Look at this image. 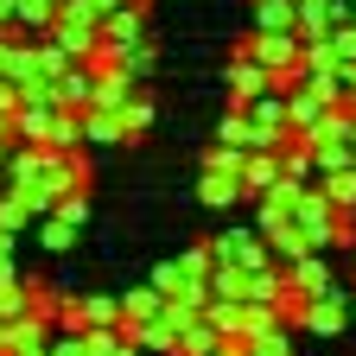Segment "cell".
<instances>
[{"label": "cell", "mask_w": 356, "mask_h": 356, "mask_svg": "<svg viewBox=\"0 0 356 356\" xmlns=\"http://www.w3.org/2000/svg\"><path fill=\"white\" fill-rule=\"evenodd\" d=\"M293 331H312V337H337V331H350V286H331V293L299 299Z\"/></svg>", "instance_id": "cell-1"}, {"label": "cell", "mask_w": 356, "mask_h": 356, "mask_svg": "<svg viewBox=\"0 0 356 356\" xmlns=\"http://www.w3.org/2000/svg\"><path fill=\"white\" fill-rule=\"evenodd\" d=\"M286 286H293L299 299H312V293H331V286H337V274H331V261H325V248H312V254L286 261Z\"/></svg>", "instance_id": "cell-2"}, {"label": "cell", "mask_w": 356, "mask_h": 356, "mask_svg": "<svg viewBox=\"0 0 356 356\" xmlns=\"http://www.w3.org/2000/svg\"><path fill=\"white\" fill-rule=\"evenodd\" d=\"M127 140H134V134H127L121 108H96V102L83 108V147H127Z\"/></svg>", "instance_id": "cell-3"}, {"label": "cell", "mask_w": 356, "mask_h": 356, "mask_svg": "<svg viewBox=\"0 0 356 356\" xmlns=\"http://www.w3.org/2000/svg\"><path fill=\"white\" fill-rule=\"evenodd\" d=\"M325 108H331V102H325L312 83H293V89H286V134H312Z\"/></svg>", "instance_id": "cell-4"}, {"label": "cell", "mask_w": 356, "mask_h": 356, "mask_svg": "<svg viewBox=\"0 0 356 356\" xmlns=\"http://www.w3.org/2000/svg\"><path fill=\"white\" fill-rule=\"evenodd\" d=\"M147 13H153V7H140V0H121L115 13H102V38H108V44H134V38H147Z\"/></svg>", "instance_id": "cell-5"}, {"label": "cell", "mask_w": 356, "mask_h": 356, "mask_svg": "<svg viewBox=\"0 0 356 356\" xmlns=\"http://www.w3.org/2000/svg\"><path fill=\"white\" fill-rule=\"evenodd\" d=\"M197 197H204V210H236V204H248L236 172H197Z\"/></svg>", "instance_id": "cell-6"}, {"label": "cell", "mask_w": 356, "mask_h": 356, "mask_svg": "<svg viewBox=\"0 0 356 356\" xmlns=\"http://www.w3.org/2000/svg\"><path fill=\"white\" fill-rule=\"evenodd\" d=\"M134 89H140V83H134L121 64H102V70H96V89H89V102H96V108H127Z\"/></svg>", "instance_id": "cell-7"}, {"label": "cell", "mask_w": 356, "mask_h": 356, "mask_svg": "<svg viewBox=\"0 0 356 356\" xmlns=\"http://www.w3.org/2000/svg\"><path fill=\"white\" fill-rule=\"evenodd\" d=\"M222 76H229V102L242 108L248 96H261V89H267V76H274V70H261L254 58H242V51H236V58H229V70H222Z\"/></svg>", "instance_id": "cell-8"}, {"label": "cell", "mask_w": 356, "mask_h": 356, "mask_svg": "<svg viewBox=\"0 0 356 356\" xmlns=\"http://www.w3.org/2000/svg\"><path fill=\"white\" fill-rule=\"evenodd\" d=\"M216 343H222V331H216V325L204 318V312H197L191 325H178V337H172V356H210Z\"/></svg>", "instance_id": "cell-9"}, {"label": "cell", "mask_w": 356, "mask_h": 356, "mask_svg": "<svg viewBox=\"0 0 356 356\" xmlns=\"http://www.w3.org/2000/svg\"><path fill=\"white\" fill-rule=\"evenodd\" d=\"M44 147H83V108H70V102H58L51 108V121H44Z\"/></svg>", "instance_id": "cell-10"}, {"label": "cell", "mask_w": 356, "mask_h": 356, "mask_svg": "<svg viewBox=\"0 0 356 356\" xmlns=\"http://www.w3.org/2000/svg\"><path fill=\"white\" fill-rule=\"evenodd\" d=\"M51 83H58V102H70V108H89V89H96V70H89V64H64Z\"/></svg>", "instance_id": "cell-11"}, {"label": "cell", "mask_w": 356, "mask_h": 356, "mask_svg": "<svg viewBox=\"0 0 356 356\" xmlns=\"http://www.w3.org/2000/svg\"><path fill=\"white\" fill-rule=\"evenodd\" d=\"M115 64H121L134 83H147L153 64H159V51H153V38H134V44H115Z\"/></svg>", "instance_id": "cell-12"}, {"label": "cell", "mask_w": 356, "mask_h": 356, "mask_svg": "<svg viewBox=\"0 0 356 356\" xmlns=\"http://www.w3.org/2000/svg\"><path fill=\"white\" fill-rule=\"evenodd\" d=\"M242 312H248V299H222V293L204 299V318H210L222 337H242Z\"/></svg>", "instance_id": "cell-13"}, {"label": "cell", "mask_w": 356, "mask_h": 356, "mask_svg": "<svg viewBox=\"0 0 356 356\" xmlns=\"http://www.w3.org/2000/svg\"><path fill=\"white\" fill-rule=\"evenodd\" d=\"M350 159H356V140H350V134H325V140H312V165H318V172H337Z\"/></svg>", "instance_id": "cell-14"}, {"label": "cell", "mask_w": 356, "mask_h": 356, "mask_svg": "<svg viewBox=\"0 0 356 356\" xmlns=\"http://www.w3.org/2000/svg\"><path fill=\"white\" fill-rule=\"evenodd\" d=\"M318 191L331 197V210H356V165H337V172H318Z\"/></svg>", "instance_id": "cell-15"}, {"label": "cell", "mask_w": 356, "mask_h": 356, "mask_svg": "<svg viewBox=\"0 0 356 356\" xmlns=\"http://www.w3.org/2000/svg\"><path fill=\"white\" fill-rule=\"evenodd\" d=\"M32 229H38V248H44V254H64V248L76 242V222H64V216H51V210L32 216Z\"/></svg>", "instance_id": "cell-16"}, {"label": "cell", "mask_w": 356, "mask_h": 356, "mask_svg": "<svg viewBox=\"0 0 356 356\" xmlns=\"http://www.w3.org/2000/svg\"><path fill=\"white\" fill-rule=\"evenodd\" d=\"M242 350H248V356H293V331H286V325H261V331L242 337Z\"/></svg>", "instance_id": "cell-17"}, {"label": "cell", "mask_w": 356, "mask_h": 356, "mask_svg": "<svg viewBox=\"0 0 356 356\" xmlns=\"http://www.w3.org/2000/svg\"><path fill=\"white\" fill-rule=\"evenodd\" d=\"M254 32H293V0H254Z\"/></svg>", "instance_id": "cell-18"}, {"label": "cell", "mask_w": 356, "mask_h": 356, "mask_svg": "<svg viewBox=\"0 0 356 356\" xmlns=\"http://www.w3.org/2000/svg\"><path fill=\"white\" fill-rule=\"evenodd\" d=\"M0 229H32V204L19 197V191H7V185H0Z\"/></svg>", "instance_id": "cell-19"}, {"label": "cell", "mask_w": 356, "mask_h": 356, "mask_svg": "<svg viewBox=\"0 0 356 356\" xmlns=\"http://www.w3.org/2000/svg\"><path fill=\"white\" fill-rule=\"evenodd\" d=\"M159 299H165L159 286H127V293H121V318H153Z\"/></svg>", "instance_id": "cell-20"}, {"label": "cell", "mask_w": 356, "mask_h": 356, "mask_svg": "<svg viewBox=\"0 0 356 356\" xmlns=\"http://www.w3.org/2000/svg\"><path fill=\"white\" fill-rule=\"evenodd\" d=\"M242 159H248V147H229V140H216V147L204 153V165H197V172H236V178H242Z\"/></svg>", "instance_id": "cell-21"}, {"label": "cell", "mask_w": 356, "mask_h": 356, "mask_svg": "<svg viewBox=\"0 0 356 356\" xmlns=\"http://www.w3.org/2000/svg\"><path fill=\"white\" fill-rule=\"evenodd\" d=\"M76 305H83L89 325H121V299H115V293H89V299H76Z\"/></svg>", "instance_id": "cell-22"}, {"label": "cell", "mask_w": 356, "mask_h": 356, "mask_svg": "<svg viewBox=\"0 0 356 356\" xmlns=\"http://www.w3.org/2000/svg\"><path fill=\"white\" fill-rule=\"evenodd\" d=\"M216 140H229V147H254V127H248V115L229 102V115L216 121Z\"/></svg>", "instance_id": "cell-23"}, {"label": "cell", "mask_w": 356, "mask_h": 356, "mask_svg": "<svg viewBox=\"0 0 356 356\" xmlns=\"http://www.w3.org/2000/svg\"><path fill=\"white\" fill-rule=\"evenodd\" d=\"M13 318H26V280L19 274L0 280V325H13Z\"/></svg>", "instance_id": "cell-24"}, {"label": "cell", "mask_w": 356, "mask_h": 356, "mask_svg": "<svg viewBox=\"0 0 356 356\" xmlns=\"http://www.w3.org/2000/svg\"><path fill=\"white\" fill-rule=\"evenodd\" d=\"M121 115H127V134H134V140H140V134L153 127V102L140 96V89H134V96H127V108H121Z\"/></svg>", "instance_id": "cell-25"}, {"label": "cell", "mask_w": 356, "mask_h": 356, "mask_svg": "<svg viewBox=\"0 0 356 356\" xmlns=\"http://www.w3.org/2000/svg\"><path fill=\"white\" fill-rule=\"evenodd\" d=\"M51 216H64V222H76V229H83V222H89V191H64V197L51 204Z\"/></svg>", "instance_id": "cell-26"}, {"label": "cell", "mask_w": 356, "mask_h": 356, "mask_svg": "<svg viewBox=\"0 0 356 356\" xmlns=\"http://www.w3.org/2000/svg\"><path fill=\"white\" fill-rule=\"evenodd\" d=\"M178 267H185V280H210V248H204V242L185 248V254H178Z\"/></svg>", "instance_id": "cell-27"}, {"label": "cell", "mask_w": 356, "mask_h": 356, "mask_svg": "<svg viewBox=\"0 0 356 356\" xmlns=\"http://www.w3.org/2000/svg\"><path fill=\"white\" fill-rule=\"evenodd\" d=\"M147 286H159V293H178V286H185V267H178V261H159Z\"/></svg>", "instance_id": "cell-28"}, {"label": "cell", "mask_w": 356, "mask_h": 356, "mask_svg": "<svg viewBox=\"0 0 356 356\" xmlns=\"http://www.w3.org/2000/svg\"><path fill=\"white\" fill-rule=\"evenodd\" d=\"M51 356H89L83 331H51Z\"/></svg>", "instance_id": "cell-29"}, {"label": "cell", "mask_w": 356, "mask_h": 356, "mask_svg": "<svg viewBox=\"0 0 356 356\" xmlns=\"http://www.w3.org/2000/svg\"><path fill=\"white\" fill-rule=\"evenodd\" d=\"M210 356H248V350H242V337H222V343H216Z\"/></svg>", "instance_id": "cell-30"}, {"label": "cell", "mask_w": 356, "mask_h": 356, "mask_svg": "<svg viewBox=\"0 0 356 356\" xmlns=\"http://www.w3.org/2000/svg\"><path fill=\"white\" fill-rule=\"evenodd\" d=\"M108 356H140V350H134L127 337H115V350H108Z\"/></svg>", "instance_id": "cell-31"}, {"label": "cell", "mask_w": 356, "mask_h": 356, "mask_svg": "<svg viewBox=\"0 0 356 356\" xmlns=\"http://www.w3.org/2000/svg\"><path fill=\"white\" fill-rule=\"evenodd\" d=\"M89 7H96V13H115V7H121V0H89Z\"/></svg>", "instance_id": "cell-32"}, {"label": "cell", "mask_w": 356, "mask_h": 356, "mask_svg": "<svg viewBox=\"0 0 356 356\" xmlns=\"http://www.w3.org/2000/svg\"><path fill=\"white\" fill-rule=\"evenodd\" d=\"M7 147H13V140H0V165H7Z\"/></svg>", "instance_id": "cell-33"}, {"label": "cell", "mask_w": 356, "mask_h": 356, "mask_svg": "<svg viewBox=\"0 0 356 356\" xmlns=\"http://www.w3.org/2000/svg\"><path fill=\"white\" fill-rule=\"evenodd\" d=\"M0 350H7V325H0Z\"/></svg>", "instance_id": "cell-34"}, {"label": "cell", "mask_w": 356, "mask_h": 356, "mask_svg": "<svg viewBox=\"0 0 356 356\" xmlns=\"http://www.w3.org/2000/svg\"><path fill=\"white\" fill-rule=\"evenodd\" d=\"M350 318H356V293H350Z\"/></svg>", "instance_id": "cell-35"}, {"label": "cell", "mask_w": 356, "mask_h": 356, "mask_svg": "<svg viewBox=\"0 0 356 356\" xmlns=\"http://www.w3.org/2000/svg\"><path fill=\"white\" fill-rule=\"evenodd\" d=\"M350 267H356V248H350Z\"/></svg>", "instance_id": "cell-36"}, {"label": "cell", "mask_w": 356, "mask_h": 356, "mask_svg": "<svg viewBox=\"0 0 356 356\" xmlns=\"http://www.w3.org/2000/svg\"><path fill=\"white\" fill-rule=\"evenodd\" d=\"M51 7H64V0H51Z\"/></svg>", "instance_id": "cell-37"}, {"label": "cell", "mask_w": 356, "mask_h": 356, "mask_svg": "<svg viewBox=\"0 0 356 356\" xmlns=\"http://www.w3.org/2000/svg\"><path fill=\"white\" fill-rule=\"evenodd\" d=\"M140 7H153V0H140Z\"/></svg>", "instance_id": "cell-38"}, {"label": "cell", "mask_w": 356, "mask_h": 356, "mask_svg": "<svg viewBox=\"0 0 356 356\" xmlns=\"http://www.w3.org/2000/svg\"><path fill=\"white\" fill-rule=\"evenodd\" d=\"M350 13H356V0H350Z\"/></svg>", "instance_id": "cell-39"}]
</instances>
